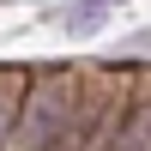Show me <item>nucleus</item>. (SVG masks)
Here are the masks:
<instances>
[{
  "instance_id": "nucleus-2",
  "label": "nucleus",
  "mask_w": 151,
  "mask_h": 151,
  "mask_svg": "<svg viewBox=\"0 0 151 151\" xmlns=\"http://www.w3.org/2000/svg\"><path fill=\"white\" fill-rule=\"evenodd\" d=\"M18 115H24V85H0V139H6L12 127H18Z\"/></svg>"
},
{
  "instance_id": "nucleus-1",
  "label": "nucleus",
  "mask_w": 151,
  "mask_h": 151,
  "mask_svg": "<svg viewBox=\"0 0 151 151\" xmlns=\"http://www.w3.org/2000/svg\"><path fill=\"white\" fill-rule=\"evenodd\" d=\"M109 151H151V103H139V109H133V115L115 127Z\"/></svg>"
}]
</instances>
